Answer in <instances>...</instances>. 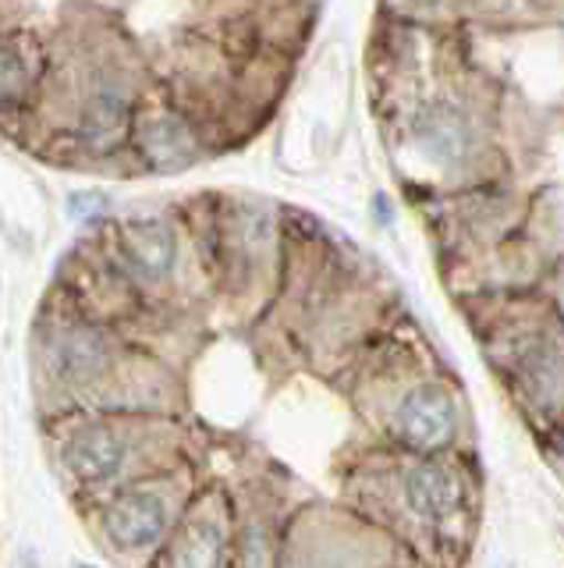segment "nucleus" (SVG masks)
Here are the masks:
<instances>
[{"instance_id":"0eeeda50","label":"nucleus","mask_w":564,"mask_h":568,"mask_svg":"<svg viewBox=\"0 0 564 568\" xmlns=\"http://www.w3.org/2000/svg\"><path fill=\"white\" fill-rule=\"evenodd\" d=\"M125 256L135 274L146 281H161L174 266V231L161 217H139L125 224Z\"/></svg>"},{"instance_id":"9b49d317","label":"nucleus","mask_w":564,"mask_h":568,"mask_svg":"<svg viewBox=\"0 0 564 568\" xmlns=\"http://www.w3.org/2000/svg\"><path fill=\"white\" fill-rule=\"evenodd\" d=\"M32 75H37V58L25 40H4L0 43V103L19 100Z\"/></svg>"},{"instance_id":"423d86ee","label":"nucleus","mask_w":564,"mask_h":568,"mask_svg":"<svg viewBox=\"0 0 564 568\" xmlns=\"http://www.w3.org/2000/svg\"><path fill=\"white\" fill-rule=\"evenodd\" d=\"M139 150H143L146 164L156 171H178L196 160V139L185 129L182 118L156 114L139 124Z\"/></svg>"},{"instance_id":"7ed1b4c3","label":"nucleus","mask_w":564,"mask_h":568,"mask_svg":"<svg viewBox=\"0 0 564 568\" xmlns=\"http://www.w3.org/2000/svg\"><path fill=\"white\" fill-rule=\"evenodd\" d=\"M103 526H107L111 544L121 550L153 547L164 540V532L171 526V501H167V494L153 487H132L114 497Z\"/></svg>"},{"instance_id":"f03ea898","label":"nucleus","mask_w":564,"mask_h":568,"mask_svg":"<svg viewBox=\"0 0 564 568\" xmlns=\"http://www.w3.org/2000/svg\"><path fill=\"white\" fill-rule=\"evenodd\" d=\"M391 426L404 444L433 452L454 437V426H458L454 398L440 384H419L412 390H404L401 402L394 405Z\"/></svg>"},{"instance_id":"6e6552de","label":"nucleus","mask_w":564,"mask_h":568,"mask_svg":"<svg viewBox=\"0 0 564 568\" xmlns=\"http://www.w3.org/2000/svg\"><path fill=\"white\" fill-rule=\"evenodd\" d=\"M50 366H54V377L64 384H90L107 366V345H103L100 334L85 327L61 331L54 348H50Z\"/></svg>"},{"instance_id":"f257e3e1","label":"nucleus","mask_w":564,"mask_h":568,"mask_svg":"<svg viewBox=\"0 0 564 568\" xmlns=\"http://www.w3.org/2000/svg\"><path fill=\"white\" fill-rule=\"evenodd\" d=\"M404 515L430 532H444L465 515V479L448 462H419L401 469Z\"/></svg>"},{"instance_id":"20e7f679","label":"nucleus","mask_w":564,"mask_h":568,"mask_svg":"<svg viewBox=\"0 0 564 568\" xmlns=\"http://www.w3.org/2000/svg\"><path fill=\"white\" fill-rule=\"evenodd\" d=\"M129 440L121 437L111 426H93V430H82L68 440L64 462L72 476L85 487H103L114 484V479L125 473L129 466Z\"/></svg>"},{"instance_id":"1a4fd4ad","label":"nucleus","mask_w":564,"mask_h":568,"mask_svg":"<svg viewBox=\"0 0 564 568\" xmlns=\"http://www.w3.org/2000/svg\"><path fill=\"white\" fill-rule=\"evenodd\" d=\"M412 132L419 139V146H427V153L437 160V164H451V160L462 156L469 150V142H472L469 121L451 103L427 106V111L412 121Z\"/></svg>"},{"instance_id":"39448f33","label":"nucleus","mask_w":564,"mask_h":568,"mask_svg":"<svg viewBox=\"0 0 564 568\" xmlns=\"http://www.w3.org/2000/svg\"><path fill=\"white\" fill-rule=\"evenodd\" d=\"M227 547V511L221 505V494H209L206 501L188 511L178 537L171 544L167 565H224Z\"/></svg>"},{"instance_id":"9d476101","label":"nucleus","mask_w":564,"mask_h":568,"mask_svg":"<svg viewBox=\"0 0 564 568\" xmlns=\"http://www.w3.org/2000/svg\"><path fill=\"white\" fill-rule=\"evenodd\" d=\"M129 129V97L117 89H100L82 111V139L96 150H114Z\"/></svg>"}]
</instances>
